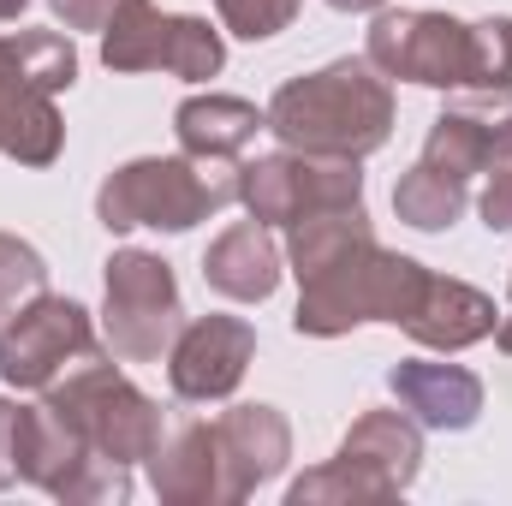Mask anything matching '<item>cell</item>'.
<instances>
[{
  "instance_id": "5b68a950",
  "label": "cell",
  "mask_w": 512,
  "mask_h": 506,
  "mask_svg": "<svg viewBox=\"0 0 512 506\" xmlns=\"http://www.w3.org/2000/svg\"><path fill=\"white\" fill-rule=\"evenodd\" d=\"M423 471V423L411 411H364L340 453L316 471H304L286 506H382L399 501Z\"/></svg>"
},
{
  "instance_id": "ba28073f",
  "label": "cell",
  "mask_w": 512,
  "mask_h": 506,
  "mask_svg": "<svg viewBox=\"0 0 512 506\" xmlns=\"http://www.w3.org/2000/svg\"><path fill=\"white\" fill-rule=\"evenodd\" d=\"M108 72H173L185 84H209L227 66V42L197 12H161L155 0H114L102 24Z\"/></svg>"
},
{
  "instance_id": "52a82bcc",
  "label": "cell",
  "mask_w": 512,
  "mask_h": 506,
  "mask_svg": "<svg viewBox=\"0 0 512 506\" xmlns=\"http://www.w3.org/2000/svg\"><path fill=\"white\" fill-rule=\"evenodd\" d=\"M185 328V304H179V274L173 262L155 251H126L108 256L102 268V340L120 364H155L167 358L173 334Z\"/></svg>"
},
{
  "instance_id": "3957f363",
  "label": "cell",
  "mask_w": 512,
  "mask_h": 506,
  "mask_svg": "<svg viewBox=\"0 0 512 506\" xmlns=\"http://www.w3.org/2000/svg\"><path fill=\"white\" fill-rule=\"evenodd\" d=\"M227 203H239V167L179 149V155H137L126 167H114L96 191V221L108 233H137V227L191 233Z\"/></svg>"
},
{
  "instance_id": "7a4b0ae2",
  "label": "cell",
  "mask_w": 512,
  "mask_h": 506,
  "mask_svg": "<svg viewBox=\"0 0 512 506\" xmlns=\"http://www.w3.org/2000/svg\"><path fill=\"white\" fill-rule=\"evenodd\" d=\"M435 268H423L417 256L387 251L382 239H358L352 251L322 262L310 280H298V310H292V334L304 340H340L364 322H387L405 328L423 286Z\"/></svg>"
},
{
  "instance_id": "30bf717a",
  "label": "cell",
  "mask_w": 512,
  "mask_h": 506,
  "mask_svg": "<svg viewBox=\"0 0 512 506\" xmlns=\"http://www.w3.org/2000/svg\"><path fill=\"white\" fill-rule=\"evenodd\" d=\"M239 203L262 227H298L304 215L364 203V167L346 155H298L274 149L239 167Z\"/></svg>"
},
{
  "instance_id": "277c9868",
  "label": "cell",
  "mask_w": 512,
  "mask_h": 506,
  "mask_svg": "<svg viewBox=\"0 0 512 506\" xmlns=\"http://www.w3.org/2000/svg\"><path fill=\"white\" fill-rule=\"evenodd\" d=\"M78 84V48L60 30L0 36V155L18 167H48L66 149V120L54 108L60 90Z\"/></svg>"
},
{
  "instance_id": "ffe728a7",
  "label": "cell",
  "mask_w": 512,
  "mask_h": 506,
  "mask_svg": "<svg viewBox=\"0 0 512 506\" xmlns=\"http://www.w3.org/2000/svg\"><path fill=\"white\" fill-rule=\"evenodd\" d=\"M465 203H471V185L435 173L429 161L405 167L399 185H393V215H399L405 227H417V233H447V227L465 215Z\"/></svg>"
},
{
  "instance_id": "d4e9b609",
  "label": "cell",
  "mask_w": 512,
  "mask_h": 506,
  "mask_svg": "<svg viewBox=\"0 0 512 506\" xmlns=\"http://www.w3.org/2000/svg\"><path fill=\"white\" fill-rule=\"evenodd\" d=\"M24 429H30V405L0 393V489L24 483Z\"/></svg>"
},
{
  "instance_id": "484cf974",
  "label": "cell",
  "mask_w": 512,
  "mask_h": 506,
  "mask_svg": "<svg viewBox=\"0 0 512 506\" xmlns=\"http://www.w3.org/2000/svg\"><path fill=\"white\" fill-rule=\"evenodd\" d=\"M48 6L66 30H102L108 12H114V0H48Z\"/></svg>"
},
{
  "instance_id": "7c38bea8",
  "label": "cell",
  "mask_w": 512,
  "mask_h": 506,
  "mask_svg": "<svg viewBox=\"0 0 512 506\" xmlns=\"http://www.w3.org/2000/svg\"><path fill=\"white\" fill-rule=\"evenodd\" d=\"M251 364H256V328L245 316H221V310L191 316L167 346V381L185 405L233 399Z\"/></svg>"
},
{
  "instance_id": "603a6c76",
  "label": "cell",
  "mask_w": 512,
  "mask_h": 506,
  "mask_svg": "<svg viewBox=\"0 0 512 506\" xmlns=\"http://www.w3.org/2000/svg\"><path fill=\"white\" fill-rule=\"evenodd\" d=\"M477 209H483L489 233H512V114H507V126H501V137H495V149H489Z\"/></svg>"
},
{
  "instance_id": "8fae6325",
  "label": "cell",
  "mask_w": 512,
  "mask_h": 506,
  "mask_svg": "<svg viewBox=\"0 0 512 506\" xmlns=\"http://www.w3.org/2000/svg\"><path fill=\"white\" fill-rule=\"evenodd\" d=\"M96 322L78 298L60 292H36L30 304H18L0 322V381L12 393H42L48 381H60L72 364L96 358Z\"/></svg>"
},
{
  "instance_id": "7402d4cb",
  "label": "cell",
  "mask_w": 512,
  "mask_h": 506,
  "mask_svg": "<svg viewBox=\"0 0 512 506\" xmlns=\"http://www.w3.org/2000/svg\"><path fill=\"white\" fill-rule=\"evenodd\" d=\"M36 292H48V262L30 239L0 233V316H12L18 304H30Z\"/></svg>"
},
{
  "instance_id": "4316f807",
  "label": "cell",
  "mask_w": 512,
  "mask_h": 506,
  "mask_svg": "<svg viewBox=\"0 0 512 506\" xmlns=\"http://www.w3.org/2000/svg\"><path fill=\"white\" fill-rule=\"evenodd\" d=\"M334 12H382L387 0H328Z\"/></svg>"
},
{
  "instance_id": "5bb4252c",
  "label": "cell",
  "mask_w": 512,
  "mask_h": 506,
  "mask_svg": "<svg viewBox=\"0 0 512 506\" xmlns=\"http://www.w3.org/2000/svg\"><path fill=\"white\" fill-rule=\"evenodd\" d=\"M387 387L399 399V411H411L423 429L459 435L483 417V381L465 364H435V358H405L387 370Z\"/></svg>"
},
{
  "instance_id": "ac0fdd59",
  "label": "cell",
  "mask_w": 512,
  "mask_h": 506,
  "mask_svg": "<svg viewBox=\"0 0 512 506\" xmlns=\"http://www.w3.org/2000/svg\"><path fill=\"white\" fill-rule=\"evenodd\" d=\"M280 274H286V251L274 245V227H262V221H233V227L203 251V280H209V292H221V298H233V304H262V298H274Z\"/></svg>"
},
{
  "instance_id": "44dd1931",
  "label": "cell",
  "mask_w": 512,
  "mask_h": 506,
  "mask_svg": "<svg viewBox=\"0 0 512 506\" xmlns=\"http://www.w3.org/2000/svg\"><path fill=\"white\" fill-rule=\"evenodd\" d=\"M465 90H512V18H477L471 24V84Z\"/></svg>"
},
{
  "instance_id": "2e32d148",
  "label": "cell",
  "mask_w": 512,
  "mask_h": 506,
  "mask_svg": "<svg viewBox=\"0 0 512 506\" xmlns=\"http://www.w3.org/2000/svg\"><path fill=\"white\" fill-rule=\"evenodd\" d=\"M495 322H501V310H495V298L483 286L453 280V274H429V286H423L405 334L423 352H465L477 340H495Z\"/></svg>"
},
{
  "instance_id": "6da1fadb",
  "label": "cell",
  "mask_w": 512,
  "mask_h": 506,
  "mask_svg": "<svg viewBox=\"0 0 512 506\" xmlns=\"http://www.w3.org/2000/svg\"><path fill=\"white\" fill-rule=\"evenodd\" d=\"M262 114H268V131L280 137V149L364 161L393 137L399 108H393V84L382 72L364 54H346V60H328L322 72L286 78Z\"/></svg>"
},
{
  "instance_id": "9a60e30c",
  "label": "cell",
  "mask_w": 512,
  "mask_h": 506,
  "mask_svg": "<svg viewBox=\"0 0 512 506\" xmlns=\"http://www.w3.org/2000/svg\"><path fill=\"white\" fill-rule=\"evenodd\" d=\"M512 114V90H477V102H447L423 137V161L447 179H477L489 167V149Z\"/></svg>"
},
{
  "instance_id": "83f0119b",
  "label": "cell",
  "mask_w": 512,
  "mask_h": 506,
  "mask_svg": "<svg viewBox=\"0 0 512 506\" xmlns=\"http://www.w3.org/2000/svg\"><path fill=\"white\" fill-rule=\"evenodd\" d=\"M495 346L512 358V316H501V322H495Z\"/></svg>"
},
{
  "instance_id": "8992f818",
  "label": "cell",
  "mask_w": 512,
  "mask_h": 506,
  "mask_svg": "<svg viewBox=\"0 0 512 506\" xmlns=\"http://www.w3.org/2000/svg\"><path fill=\"white\" fill-rule=\"evenodd\" d=\"M42 405L60 411L90 453L120 459V465H149L155 447L167 441V411L126 370H114V358H102V352L72 364L60 381H48Z\"/></svg>"
},
{
  "instance_id": "f546056e",
  "label": "cell",
  "mask_w": 512,
  "mask_h": 506,
  "mask_svg": "<svg viewBox=\"0 0 512 506\" xmlns=\"http://www.w3.org/2000/svg\"><path fill=\"white\" fill-rule=\"evenodd\" d=\"M507 298H512V274H507Z\"/></svg>"
},
{
  "instance_id": "9c48e42d",
  "label": "cell",
  "mask_w": 512,
  "mask_h": 506,
  "mask_svg": "<svg viewBox=\"0 0 512 506\" xmlns=\"http://www.w3.org/2000/svg\"><path fill=\"white\" fill-rule=\"evenodd\" d=\"M364 60L399 84L465 90L471 84V24L435 6H382L370 18Z\"/></svg>"
},
{
  "instance_id": "f1b7e54d",
  "label": "cell",
  "mask_w": 512,
  "mask_h": 506,
  "mask_svg": "<svg viewBox=\"0 0 512 506\" xmlns=\"http://www.w3.org/2000/svg\"><path fill=\"white\" fill-rule=\"evenodd\" d=\"M24 6H30V0H0V24H6V18H18Z\"/></svg>"
},
{
  "instance_id": "d6986e66",
  "label": "cell",
  "mask_w": 512,
  "mask_h": 506,
  "mask_svg": "<svg viewBox=\"0 0 512 506\" xmlns=\"http://www.w3.org/2000/svg\"><path fill=\"white\" fill-rule=\"evenodd\" d=\"M256 131H268V114L245 102V96H221V90H203V96H185L173 108V137L185 155H203V161H239L256 143Z\"/></svg>"
},
{
  "instance_id": "cb8c5ba5",
  "label": "cell",
  "mask_w": 512,
  "mask_h": 506,
  "mask_svg": "<svg viewBox=\"0 0 512 506\" xmlns=\"http://www.w3.org/2000/svg\"><path fill=\"white\" fill-rule=\"evenodd\" d=\"M298 6H304V0H215L221 24H227L233 36H245V42H268V36H280V30L298 18Z\"/></svg>"
},
{
  "instance_id": "4fadbf2b",
  "label": "cell",
  "mask_w": 512,
  "mask_h": 506,
  "mask_svg": "<svg viewBox=\"0 0 512 506\" xmlns=\"http://www.w3.org/2000/svg\"><path fill=\"white\" fill-rule=\"evenodd\" d=\"M221 465H227V501H251L262 483H274L292 459V423L280 405H233L215 417Z\"/></svg>"
},
{
  "instance_id": "e0dca14e",
  "label": "cell",
  "mask_w": 512,
  "mask_h": 506,
  "mask_svg": "<svg viewBox=\"0 0 512 506\" xmlns=\"http://www.w3.org/2000/svg\"><path fill=\"white\" fill-rule=\"evenodd\" d=\"M149 489L161 495V506H233L227 501V465H221L215 423L173 429L149 459Z\"/></svg>"
}]
</instances>
